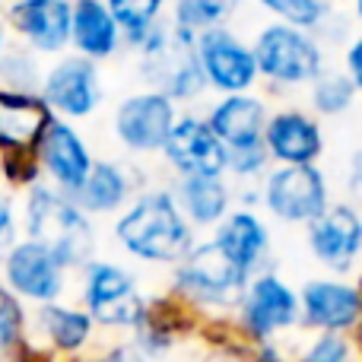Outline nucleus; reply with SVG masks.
Returning <instances> with one entry per match:
<instances>
[{
    "label": "nucleus",
    "mask_w": 362,
    "mask_h": 362,
    "mask_svg": "<svg viewBox=\"0 0 362 362\" xmlns=\"http://www.w3.org/2000/svg\"><path fill=\"white\" fill-rule=\"evenodd\" d=\"M115 242L144 264L175 267L194 248V226L178 210L172 191H140L115 219Z\"/></svg>",
    "instance_id": "nucleus-1"
},
{
    "label": "nucleus",
    "mask_w": 362,
    "mask_h": 362,
    "mask_svg": "<svg viewBox=\"0 0 362 362\" xmlns=\"http://www.w3.org/2000/svg\"><path fill=\"white\" fill-rule=\"evenodd\" d=\"M23 238L42 245L67 270H83L95 261V229L89 216L51 185H35L23 200Z\"/></svg>",
    "instance_id": "nucleus-2"
},
{
    "label": "nucleus",
    "mask_w": 362,
    "mask_h": 362,
    "mask_svg": "<svg viewBox=\"0 0 362 362\" xmlns=\"http://www.w3.org/2000/svg\"><path fill=\"white\" fill-rule=\"evenodd\" d=\"M248 276L210 242H194V248L172 267V296L194 315L235 312L245 296Z\"/></svg>",
    "instance_id": "nucleus-3"
},
{
    "label": "nucleus",
    "mask_w": 362,
    "mask_h": 362,
    "mask_svg": "<svg viewBox=\"0 0 362 362\" xmlns=\"http://www.w3.org/2000/svg\"><path fill=\"white\" fill-rule=\"evenodd\" d=\"M191 32H181L175 23H159L140 45V67L150 89L169 95L172 102H191L206 89V80L200 74L197 51H194Z\"/></svg>",
    "instance_id": "nucleus-4"
},
{
    "label": "nucleus",
    "mask_w": 362,
    "mask_h": 362,
    "mask_svg": "<svg viewBox=\"0 0 362 362\" xmlns=\"http://www.w3.org/2000/svg\"><path fill=\"white\" fill-rule=\"evenodd\" d=\"M80 305L99 331L131 334L146 312V296L127 267L115 261H93L80 270Z\"/></svg>",
    "instance_id": "nucleus-5"
},
{
    "label": "nucleus",
    "mask_w": 362,
    "mask_h": 362,
    "mask_svg": "<svg viewBox=\"0 0 362 362\" xmlns=\"http://www.w3.org/2000/svg\"><path fill=\"white\" fill-rule=\"evenodd\" d=\"M235 334L242 344H267L299 327V289L276 270L251 276L235 312Z\"/></svg>",
    "instance_id": "nucleus-6"
},
{
    "label": "nucleus",
    "mask_w": 362,
    "mask_h": 362,
    "mask_svg": "<svg viewBox=\"0 0 362 362\" xmlns=\"http://www.w3.org/2000/svg\"><path fill=\"white\" fill-rule=\"evenodd\" d=\"M257 74L276 86H305L325 74L321 42L305 29L286 23H270L251 42Z\"/></svg>",
    "instance_id": "nucleus-7"
},
{
    "label": "nucleus",
    "mask_w": 362,
    "mask_h": 362,
    "mask_svg": "<svg viewBox=\"0 0 362 362\" xmlns=\"http://www.w3.org/2000/svg\"><path fill=\"white\" fill-rule=\"evenodd\" d=\"M299 331L353 334L362 331V280L315 276L299 289Z\"/></svg>",
    "instance_id": "nucleus-8"
},
{
    "label": "nucleus",
    "mask_w": 362,
    "mask_h": 362,
    "mask_svg": "<svg viewBox=\"0 0 362 362\" xmlns=\"http://www.w3.org/2000/svg\"><path fill=\"white\" fill-rule=\"evenodd\" d=\"M261 200L280 223L312 226L331 206V191L318 165H276L264 175Z\"/></svg>",
    "instance_id": "nucleus-9"
},
{
    "label": "nucleus",
    "mask_w": 362,
    "mask_h": 362,
    "mask_svg": "<svg viewBox=\"0 0 362 362\" xmlns=\"http://www.w3.org/2000/svg\"><path fill=\"white\" fill-rule=\"evenodd\" d=\"M0 280L23 305H51L67 293V267L42 245L16 238L0 261Z\"/></svg>",
    "instance_id": "nucleus-10"
},
{
    "label": "nucleus",
    "mask_w": 362,
    "mask_h": 362,
    "mask_svg": "<svg viewBox=\"0 0 362 362\" xmlns=\"http://www.w3.org/2000/svg\"><path fill=\"white\" fill-rule=\"evenodd\" d=\"M178 121L175 102L156 89L134 93L115 108V137L127 153L137 156H153L163 153L169 144V134Z\"/></svg>",
    "instance_id": "nucleus-11"
},
{
    "label": "nucleus",
    "mask_w": 362,
    "mask_h": 362,
    "mask_svg": "<svg viewBox=\"0 0 362 362\" xmlns=\"http://www.w3.org/2000/svg\"><path fill=\"white\" fill-rule=\"evenodd\" d=\"M194 51H197V64L206 86L223 95H245L261 76L251 45H245L226 25L200 32L194 38Z\"/></svg>",
    "instance_id": "nucleus-12"
},
{
    "label": "nucleus",
    "mask_w": 362,
    "mask_h": 362,
    "mask_svg": "<svg viewBox=\"0 0 362 362\" xmlns=\"http://www.w3.org/2000/svg\"><path fill=\"white\" fill-rule=\"evenodd\" d=\"M95 321L83 305L74 302H51L32 312V340L54 362H80L89 356L95 344Z\"/></svg>",
    "instance_id": "nucleus-13"
},
{
    "label": "nucleus",
    "mask_w": 362,
    "mask_h": 362,
    "mask_svg": "<svg viewBox=\"0 0 362 362\" xmlns=\"http://www.w3.org/2000/svg\"><path fill=\"white\" fill-rule=\"evenodd\" d=\"M163 156L178 178H226L229 172V150L197 115H181L175 121Z\"/></svg>",
    "instance_id": "nucleus-14"
},
{
    "label": "nucleus",
    "mask_w": 362,
    "mask_h": 362,
    "mask_svg": "<svg viewBox=\"0 0 362 362\" xmlns=\"http://www.w3.org/2000/svg\"><path fill=\"white\" fill-rule=\"evenodd\" d=\"M42 99L54 118H89L102 105L99 67L86 57L74 54L57 61L42 80Z\"/></svg>",
    "instance_id": "nucleus-15"
},
{
    "label": "nucleus",
    "mask_w": 362,
    "mask_h": 362,
    "mask_svg": "<svg viewBox=\"0 0 362 362\" xmlns=\"http://www.w3.org/2000/svg\"><path fill=\"white\" fill-rule=\"evenodd\" d=\"M308 229V251L331 274H350L362 257V213L350 204H334Z\"/></svg>",
    "instance_id": "nucleus-16"
},
{
    "label": "nucleus",
    "mask_w": 362,
    "mask_h": 362,
    "mask_svg": "<svg viewBox=\"0 0 362 362\" xmlns=\"http://www.w3.org/2000/svg\"><path fill=\"white\" fill-rule=\"evenodd\" d=\"M54 112L45 105L42 93L0 89V153L4 156H38Z\"/></svg>",
    "instance_id": "nucleus-17"
},
{
    "label": "nucleus",
    "mask_w": 362,
    "mask_h": 362,
    "mask_svg": "<svg viewBox=\"0 0 362 362\" xmlns=\"http://www.w3.org/2000/svg\"><path fill=\"white\" fill-rule=\"evenodd\" d=\"M93 163L95 159L89 156L83 134L70 121H51L48 134L38 146V165H42V175H48L51 187L67 194V197L76 194L83 187V181L89 178V172H93Z\"/></svg>",
    "instance_id": "nucleus-18"
},
{
    "label": "nucleus",
    "mask_w": 362,
    "mask_h": 362,
    "mask_svg": "<svg viewBox=\"0 0 362 362\" xmlns=\"http://www.w3.org/2000/svg\"><path fill=\"white\" fill-rule=\"evenodd\" d=\"M23 45L35 54H61L70 45L74 0H19L6 13Z\"/></svg>",
    "instance_id": "nucleus-19"
},
{
    "label": "nucleus",
    "mask_w": 362,
    "mask_h": 362,
    "mask_svg": "<svg viewBox=\"0 0 362 362\" xmlns=\"http://www.w3.org/2000/svg\"><path fill=\"white\" fill-rule=\"evenodd\" d=\"M264 150L276 165H318L325 153V134L312 115L299 108H283L267 118Z\"/></svg>",
    "instance_id": "nucleus-20"
},
{
    "label": "nucleus",
    "mask_w": 362,
    "mask_h": 362,
    "mask_svg": "<svg viewBox=\"0 0 362 362\" xmlns=\"http://www.w3.org/2000/svg\"><path fill=\"white\" fill-rule=\"evenodd\" d=\"M197 327V315L175 296H159L146 299V312L140 325L131 331V340L146 359H163Z\"/></svg>",
    "instance_id": "nucleus-21"
},
{
    "label": "nucleus",
    "mask_w": 362,
    "mask_h": 362,
    "mask_svg": "<svg viewBox=\"0 0 362 362\" xmlns=\"http://www.w3.org/2000/svg\"><path fill=\"white\" fill-rule=\"evenodd\" d=\"M213 245H216L248 280L267 270L270 229L255 210H232L229 216L213 229Z\"/></svg>",
    "instance_id": "nucleus-22"
},
{
    "label": "nucleus",
    "mask_w": 362,
    "mask_h": 362,
    "mask_svg": "<svg viewBox=\"0 0 362 362\" xmlns=\"http://www.w3.org/2000/svg\"><path fill=\"white\" fill-rule=\"evenodd\" d=\"M267 105L257 95H223L206 115L210 131L219 137L226 150H245V146L264 144V127H267Z\"/></svg>",
    "instance_id": "nucleus-23"
},
{
    "label": "nucleus",
    "mask_w": 362,
    "mask_h": 362,
    "mask_svg": "<svg viewBox=\"0 0 362 362\" xmlns=\"http://www.w3.org/2000/svg\"><path fill=\"white\" fill-rule=\"evenodd\" d=\"M70 45L86 61H108L121 51V35L115 16L108 13L105 0H74V25H70Z\"/></svg>",
    "instance_id": "nucleus-24"
},
{
    "label": "nucleus",
    "mask_w": 362,
    "mask_h": 362,
    "mask_svg": "<svg viewBox=\"0 0 362 362\" xmlns=\"http://www.w3.org/2000/svg\"><path fill=\"white\" fill-rule=\"evenodd\" d=\"M131 194L134 181L124 165L112 163V159H95L89 178L83 181L80 191L70 194V200L86 216H112V213H121L131 204Z\"/></svg>",
    "instance_id": "nucleus-25"
},
{
    "label": "nucleus",
    "mask_w": 362,
    "mask_h": 362,
    "mask_svg": "<svg viewBox=\"0 0 362 362\" xmlns=\"http://www.w3.org/2000/svg\"><path fill=\"white\" fill-rule=\"evenodd\" d=\"M172 197L194 229H216L232 213V191L226 178H178Z\"/></svg>",
    "instance_id": "nucleus-26"
},
{
    "label": "nucleus",
    "mask_w": 362,
    "mask_h": 362,
    "mask_svg": "<svg viewBox=\"0 0 362 362\" xmlns=\"http://www.w3.org/2000/svg\"><path fill=\"white\" fill-rule=\"evenodd\" d=\"M35 353L29 312L0 280V362H29Z\"/></svg>",
    "instance_id": "nucleus-27"
},
{
    "label": "nucleus",
    "mask_w": 362,
    "mask_h": 362,
    "mask_svg": "<svg viewBox=\"0 0 362 362\" xmlns=\"http://www.w3.org/2000/svg\"><path fill=\"white\" fill-rule=\"evenodd\" d=\"M165 4L169 0H105L108 13L124 35V45H134V48H140L150 38V32L163 23Z\"/></svg>",
    "instance_id": "nucleus-28"
},
{
    "label": "nucleus",
    "mask_w": 362,
    "mask_h": 362,
    "mask_svg": "<svg viewBox=\"0 0 362 362\" xmlns=\"http://www.w3.org/2000/svg\"><path fill=\"white\" fill-rule=\"evenodd\" d=\"M242 0H172V23L181 32L200 35L206 29H219Z\"/></svg>",
    "instance_id": "nucleus-29"
},
{
    "label": "nucleus",
    "mask_w": 362,
    "mask_h": 362,
    "mask_svg": "<svg viewBox=\"0 0 362 362\" xmlns=\"http://www.w3.org/2000/svg\"><path fill=\"white\" fill-rule=\"evenodd\" d=\"M356 102V86L346 70H327L312 83V108L325 118H337Z\"/></svg>",
    "instance_id": "nucleus-30"
},
{
    "label": "nucleus",
    "mask_w": 362,
    "mask_h": 362,
    "mask_svg": "<svg viewBox=\"0 0 362 362\" xmlns=\"http://www.w3.org/2000/svg\"><path fill=\"white\" fill-rule=\"evenodd\" d=\"M45 76L38 74V64L25 45H13L0 57V89H13V93H35L42 89Z\"/></svg>",
    "instance_id": "nucleus-31"
},
{
    "label": "nucleus",
    "mask_w": 362,
    "mask_h": 362,
    "mask_svg": "<svg viewBox=\"0 0 362 362\" xmlns=\"http://www.w3.org/2000/svg\"><path fill=\"white\" fill-rule=\"evenodd\" d=\"M293 362H362L359 346L346 334H312L302 346H296Z\"/></svg>",
    "instance_id": "nucleus-32"
},
{
    "label": "nucleus",
    "mask_w": 362,
    "mask_h": 362,
    "mask_svg": "<svg viewBox=\"0 0 362 362\" xmlns=\"http://www.w3.org/2000/svg\"><path fill=\"white\" fill-rule=\"evenodd\" d=\"M255 4H261L270 16H276V23L296 25V29H305V32L321 29L327 19L325 0H255Z\"/></svg>",
    "instance_id": "nucleus-33"
},
{
    "label": "nucleus",
    "mask_w": 362,
    "mask_h": 362,
    "mask_svg": "<svg viewBox=\"0 0 362 362\" xmlns=\"http://www.w3.org/2000/svg\"><path fill=\"white\" fill-rule=\"evenodd\" d=\"M267 163H270V156H267V150H264V144L245 146V150H229V172L235 178H245V181L264 178L267 175Z\"/></svg>",
    "instance_id": "nucleus-34"
},
{
    "label": "nucleus",
    "mask_w": 362,
    "mask_h": 362,
    "mask_svg": "<svg viewBox=\"0 0 362 362\" xmlns=\"http://www.w3.org/2000/svg\"><path fill=\"white\" fill-rule=\"evenodd\" d=\"M80 362H150V359L134 346V340H115V344L99 346V350L89 353V356Z\"/></svg>",
    "instance_id": "nucleus-35"
},
{
    "label": "nucleus",
    "mask_w": 362,
    "mask_h": 362,
    "mask_svg": "<svg viewBox=\"0 0 362 362\" xmlns=\"http://www.w3.org/2000/svg\"><path fill=\"white\" fill-rule=\"evenodd\" d=\"M16 242V216H13V204L10 197L0 194V261H4L6 248Z\"/></svg>",
    "instance_id": "nucleus-36"
},
{
    "label": "nucleus",
    "mask_w": 362,
    "mask_h": 362,
    "mask_svg": "<svg viewBox=\"0 0 362 362\" xmlns=\"http://www.w3.org/2000/svg\"><path fill=\"white\" fill-rule=\"evenodd\" d=\"M344 61H346V76L353 80L356 93H362V35H356V38L350 42V48H346Z\"/></svg>",
    "instance_id": "nucleus-37"
},
{
    "label": "nucleus",
    "mask_w": 362,
    "mask_h": 362,
    "mask_svg": "<svg viewBox=\"0 0 362 362\" xmlns=\"http://www.w3.org/2000/svg\"><path fill=\"white\" fill-rule=\"evenodd\" d=\"M350 191L356 194V197H362V146H359L356 156H353V169H350Z\"/></svg>",
    "instance_id": "nucleus-38"
},
{
    "label": "nucleus",
    "mask_w": 362,
    "mask_h": 362,
    "mask_svg": "<svg viewBox=\"0 0 362 362\" xmlns=\"http://www.w3.org/2000/svg\"><path fill=\"white\" fill-rule=\"evenodd\" d=\"M4 51H6V35H4V25H0V57H4Z\"/></svg>",
    "instance_id": "nucleus-39"
},
{
    "label": "nucleus",
    "mask_w": 362,
    "mask_h": 362,
    "mask_svg": "<svg viewBox=\"0 0 362 362\" xmlns=\"http://www.w3.org/2000/svg\"><path fill=\"white\" fill-rule=\"evenodd\" d=\"M353 10H356V19L362 23V0H353Z\"/></svg>",
    "instance_id": "nucleus-40"
},
{
    "label": "nucleus",
    "mask_w": 362,
    "mask_h": 362,
    "mask_svg": "<svg viewBox=\"0 0 362 362\" xmlns=\"http://www.w3.org/2000/svg\"><path fill=\"white\" fill-rule=\"evenodd\" d=\"M6 4H19V0H6Z\"/></svg>",
    "instance_id": "nucleus-41"
},
{
    "label": "nucleus",
    "mask_w": 362,
    "mask_h": 362,
    "mask_svg": "<svg viewBox=\"0 0 362 362\" xmlns=\"http://www.w3.org/2000/svg\"><path fill=\"white\" fill-rule=\"evenodd\" d=\"M325 4H327V0H325Z\"/></svg>",
    "instance_id": "nucleus-42"
}]
</instances>
